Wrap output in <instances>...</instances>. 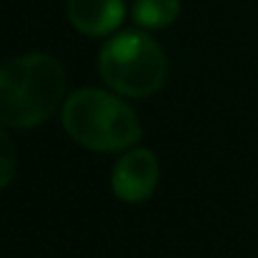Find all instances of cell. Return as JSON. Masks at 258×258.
<instances>
[{
    "label": "cell",
    "mask_w": 258,
    "mask_h": 258,
    "mask_svg": "<svg viewBox=\"0 0 258 258\" xmlns=\"http://www.w3.org/2000/svg\"><path fill=\"white\" fill-rule=\"evenodd\" d=\"M158 158L153 151L148 148H136V151H128L113 168L110 175V185H113V193L125 201V203H141V201H148L158 185Z\"/></svg>",
    "instance_id": "277c9868"
},
{
    "label": "cell",
    "mask_w": 258,
    "mask_h": 258,
    "mask_svg": "<svg viewBox=\"0 0 258 258\" xmlns=\"http://www.w3.org/2000/svg\"><path fill=\"white\" fill-rule=\"evenodd\" d=\"M63 128L68 136L95 153H115L141 141V120L136 110L98 88L73 93L63 105Z\"/></svg>",
    "instance_id": "7a4b0ae2"
},
{
    "label": "cell",
    "mask_w": 258,
    "mask_h": 258,
    "mask_svg": "<svg viewBox=\"0 0 258 258\" xmlns=\"http://www.w3.org/2000/svg\"><path fill=\"white\" fill-rule=\"evenodd\" d=\"M15 175V146L10 136L0 128V190L13 180Z\"/></svg>",
    "instance_id": "52a82bcc"
},
{
    "label": "cell",
    "mask_w": 258,
    "mask_h": 258,
    "mask_svg": "<svg viewBox=\"0 0 258 258\" xmlns=\"http://www.w3.org/2000/svg\"><path fill=\"white\" fill-rule=\"evenodd\" d=\"M66 68L48 53H28L0 66V123L35 128L63 103Z\"/></svg>",
    "instance_id": "6da1fadb"
},
{
    "label": "cell",
    "mask_w": 258,
    "mask_h": 258,
    "mask_svg": "<svg viewBox=\"0 0 258 258\" xmlns=\"http://www.w3.org/2000/svg\"><path fill=\"white\" fill-rule=\"evenodd\" d=\"M98 68L105 86L128 98H148L158 93L168 76L166 53L141 30L113 35L100 50Z\"/></svg>",
    "instance_id": "3957f363"
},
{
    "label": "cell",
    "mask_w": 258,
    "mask_h": 258,
    "mask_svg": "<svg viewBox=\"0 0 258 258\" xmlns=\"http://www.w3.org/2000/svg\"><path fill=\"white\" fill-rule=\"evenodd\" d=\"M180 13V0H136L131 18L146 30L168 28Z\"/></svg>",
    "instance_id": "8992f818"
},
{
    "label": "cell",
    "mask_w": 258,
    "mask_h": 258,
    "mask_svg": "<svg viewBox=\"0 0 258 258\" xmlns=\"http://www.w3.org/2000/svg\"><path fill=\"white\" fill-rule=\"evenodd\" d=\"M66 13L76 30L90 38H100L120 28L125 18V3L123 0H68Z\"/></svg>",
    "instance_id": "5b68a950"
}]
</instances>
